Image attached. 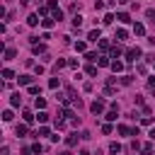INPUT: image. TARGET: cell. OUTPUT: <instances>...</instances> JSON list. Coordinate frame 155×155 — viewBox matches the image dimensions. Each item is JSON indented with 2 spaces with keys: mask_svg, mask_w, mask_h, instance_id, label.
Wrapping results in <instances>:
<instances>
[{
  "mask_svg": "<svg viewBox=\"0 0 155 155\" xmlns=\"http://www.w3.org/2000/svg\"><path fill=\"white\" fill-rule=\"evenodd\" d=\"M90 109H92V114H102L104 112V99H95Z\"/></svg>",
  "mask_w": 155,
  "mask_h": 155,
  "instance_id": "cell-1",
  "label": "cell"
},
{
  "mask_svg": "<svg viewBox=\"0 0 155 155\" xmlns=\"http://www.w3.org/2000/svg\"><path fill=\"white\" fill-rule=\"evenodd\" d=\"M141 56V49H138V46H136V49H129V51H126V58H129V61H136Z\"/></svg>",
  "mask_w": 155,
  "mask_h": 155,
  "instance_id": "cell-2",
  "label": "cell"
},
{
  "mask_svg": "<svg viewBox=\"0 0 155 155\" xmlns=\"http://www.w3.org/2000/svg\"><path fill=\"white\" fill-rule=\"evenodd\" d=\"M10 104H12V107H19V104H22V97H19V92H15V95L10 97Z\"/></svg>",
  "mask_w": 155,
  "mask_h": 155,
  "instance_id": "cell-3",
  "label": "cell"
},
{
  "mask_svg": "<svg viewBox=\"0 0 155 155\" xmlns=\"http://www.w3.org/2000/svg\"><path fill=\"white\" fill-rule=\"evenodd\" d=\"M116 19H119V22H124V24H129V22H131V17L126 15V12H119V15H116Z\"/></svg>",
  "mask_w": 155,
  "mask_h": 155,
  "instance_id": "cell-4",
  "label": "cell"
},
{
  "mask_svg": "<svg viewBox=\"0 0 155 155\" xmlns=\"http://www.w3.org/2000/svg\"><path fill=\"white\" fill-rule=\"evenodd\" d=\"M112 70H114V73H121V70H124V63H121V61H114V63H112Z\"/></svg>",
  "mask_w": 155,
  "mask_h": 155,
  "instance_id": "cell-5",
  "label": "cell"
},
{
  "mask_svg": "<svg viewBox=\"0 0 155 155\" xmlns=\"http://www.w3.org/2000/svg\"><path fill=\"white\" fill-rule=\"evenodd\" d=\"M87 39H90V41H97L99 39V29H92L90 34H87Z\"/></svg>",
  "mask_w": 155,
  "mask_h": 155,
  "instance_id": "cell-6",
  "label": "cell"
},
{
  "mask_svg": "<svg viewBox=\"0 0 155 155\" xmlns=\"http://www.w3.org/2000/svg\"><path fill=\"white\" fill-rule=\"evenodd\" d=\"M19 85H32V75H19Z\"/></svg>",
  "mask_w": 155,
  "mask_h": 155,
  "instance_id": "cell-7",
  "label": "cell"
},
{
  "mask_svg": "<svg viewBox=\"0 0 155 155\" xmlns=\"http://www.w3.org/2000/svg\"><path fill=\"white\" fill-rule=\"evenodd\" d=\"M27 22H29V27H37V24H39V15H29Z\"/></svg>",
  "mask_w": 155,
  "mask_h": 155,
  "instance_id": "cell-8",
  "label": "cell"
},
{
  "mask_svg": "<svg viewBox=\"0 0 155 155\" xmlns=\"http://www.w3.org/2000/svg\"><path fill=\"white\" fill-rule=\"evenodd\" d=\"M109 153H112V155L121 153V145H119V143H112V145H109Z\"/></svg>",
  "mask_w": 155,
  "mask_h": 155,
  "instance_id": "cell-9",
  "label": "cell"
},
{
  "mask_svg": "<svg viewBox=\"0 0 155 155\" xmlns=\"http://www.w3.org/2000/svg\"><path fill=\"white\" fill-rule=\"evenodd\" d=\"M133 32H136L138 37H143V34H145V27H143V24H136V27H133Z\"/></svg>",
  "mask_w": 155,
  "mask_h": 155,
  "instance_id": "cell-10",
  "label": "cell"
},
{
  "mask_svg": "<svg viewBox=\"0 0 155 155\" xmlns=\"http://www.w3.org/2000/svg\"><path fill=\"white\" fill-rule=\"evenodd\" d=\"M80 24H83V17L75 15V17H73V27H75V29H80Z\"/></svg>",
  "mask_w": 155,
  "mask_h": 155,
  "instance_id": "cell-11",
  "label": "cell"
},
{
  "mask_svg": "<svg viewBox=\"0 0 155 155\" xmlns=\"http://www.w3.org/2000/svg\"><path fill=\"white\" fill-rule=\"evenodd\" d=\"M119 133H121V136H129V133H133V131L129 129V126H119Z\"/></svg>",
  "mask_w": 155,
  "mask_h": 155,
  "instance_id": "cell-12",
  "label": "cell"
},
{
  "mask_svg": "<svg viewBox=\"0 0 155 155\" xmlns=\"http://www.w3.org/2000/svg\"><path fill=\"white\" fill-rule=\"evenodd\" d=\"M22 116H24V121H27V124H32V121H34V114H32V112H24Z\"/></svg>",
  "mask_w": 155,
  "mask_h": 155,
  "instance_id": "cell-13",
  "label": "cell"
},
{
  "mask_svg": "<svg viewBox=\"0 0 155 155\" xmlns=\"http://www.w3.org/2000/svg\"><path fill=\"white\" fill-rule=\"evenodd\" d=\"M126 37H129V32H126V29H119V32H116V39H121V41H124Z\"/></svg>",
  "mask_w": 155,
  "mask_h": 155,
  "instance_id": "cell-14",
  "label": "cell"
},
{
  "mask_svg": "<svg viewBox=\"0 0 155 155\" xmlns=\"http://www.w3.org/2000/svg\"><path fill=\"white\" fill-rule=\"evenodd\" d=\"M15 53H17L15 49H8V51H5V61H10V58H15Z\"/></svg>",
  "mask_w": 155,
  "mask_h": 155,
  "instance_id": "cell-15",
  "label": "cell"
},
{
  "mask_svg": "<svg viewBox=\"0 0 155 155\" xmlns=\"http://www.w3.org/2000/svg\"><path fill=\"white\" fill-rule=\"evenodd\" d=\"M46 107V99L44 97H37V109H44Z\"/></svg>",
  "mask_w": 155,
  "mask_h": 155,
  "instance_id": "cell-16",
  "label": "cell"
},
{
  "mask_svg": "<svg viewBox=\"0 0 155 155\" xmlns=\"http://www.w3.org/2000/svg\"><path fill=\"white\" fill-rule=\"evenodd\" d=\"M3 78H8V80H12V78H15V73H12L10 68H5V70H3Z\"/></svg>",
  "mask_w": 155,
  "mask_h": 155,
  "instance_id": "cell-17",
  "label": "cell"
},
{
  "mask_svg": "<svg viewBox=\"0 0 155 155\" xmlns=\"http://www.w3.org/2000/svg\"><path fill=\"white\" fill-rule=\"evenodd\" d=\"M143 155H153V145H150V143L143 145Z\"/></svg>",
  "mask_w": 155,
  "mask_h": 155,
  "instance_id": "cell-18",
  "label": "cell"
},
{
  "mask_svg": "<svg viewBox=\"0 0 155 155\" xmlns=\"http://www.w3.org/2000/svg\"><path fill=\"white\" fill-rule=\"evenodd\" d=\"M65 143H68V145H75V143H78V133H73V136L65 141Z\"/></svg>",
  "mask_w": 155,
  "mask_h": 155,
  "instance_id": "cell-19",
  "label": "cell"
},
{
  "mask_svg": "<svg viewBox=\"0 0 155 155\" xmlns=\"http://www.w3.org/2000/svg\"><path fill=\"white\" fill-rule=\"evenodd\" d=\"M37 119L44 124V121H49V114H46V112H39V116H37Z\"/></svg>",
  "mask_w": 155,
  "mask_h": 155,
  "instance_id": "cell-20",
  "label": "cell"
},
{
  "mask_svg": "<svg viewBox=\"0 0 155 155\" xmlns=\"http://www.w3.org/2000/svg\"><path fill=\"white\" fill-rule=\"evenodd\" d=\"M53 19H58V22H61V19H63V12H61V10H53Z\"/></svg>",
  "mask_w": 155,
  "mask_h": 155,
  "instance_id": "cell-21",
  "label": "cell"
},
{
  "mask_svg": "<svg viewBox=\"0 0 155 155\" xmlns=\"http://www.w3.org/2000/svg\"><path fill=\"white\" fill-rule=\"evenodd\" d=\"M41 24L46 27V29H51V27H53V19H41Z\"/></svg>",
  "mask_w": 155,
  "mask_h": 155,
  "instance_id": "cell-22",
  "label": "cell"
},
{
  "mask_svg": "<svg viewBox=\"0 0 155 155\" xmlns=\"http://www.w3.org/2000/svg\"><path fill=\"white\" fill-rule=\"evenodd\" d=\"M131 80H133L131 75H124V78H121V85H131Z\"/></svg>",
  "mask_w": 155,
  "mask_h": 155,
  "instance_id": "cell-23",
  "label": "cell"
},
{
  "mask_svg": "<svg viewBox=\"0 0 155 155\" xmlns=\"http://www.w3.org/2000/svg\"><path fill=\"white\" fill-rule=\"evenodd\" d=\"M102 22H104V24H112V22H114V15H104Z\"/></svg>",
  "mask_w": 155,
  "mask_h": 155,
  "instance_id": "cell-24",
  "label": "cell"
},
{
  "mask_svg": "<svg viewBox=\"0 0 155 155\" xmlns=\"http://www.w3.org/2000/svg\"><path fill=\"white\" fill-rule=\"evenodd\" d=\"M85 49H87L85 41H78V44H75V51H85Z\"/></svg>",
  "mask_w": 155,
  "mask_h": 155,
  "instance_id": "cell-25",
  "label": "cell"
},
{
  "mask_svg": "<svg viewBox=\"0 0 155 155\" xmlns=\"http://www.w3.org/2000/svg\"><path fill=\"white\" fill-rule=\"evenodd\" d=\"M145 17H148V19H153V22H155V10H145Z\"/></svg>",
  "mask_w": 155,
  "mask_h": 155,
  "instance_id": "cell-26",
  "label": "cell"
},
{
  "mask_svg": "<svg viewBox=\"0 0 155 155\" xmlns=\"http://www.w3.org/2000/svg\"><path fill=\"white\" fill-rule=\"evenodd\" d=\"M87 75H97V68H95V65H87Z\"/></svg>",
  "mask_w": 155,
  "mask_h": 155,
  "instance_id": "cell-27",
  "label": "cell"
},
{
  "mask_svg": "<svg viewBox=\"0 0 155 155\" xmlns=\"http://www.w3.org/2000/svg\"><path fill=\"white\" fill-rule=\"evenodd\" d=\"M37 136H49V129H46V126H41V129H39V133Z\"/></svg>",
  "mask_w": 155,
  "mask_h": 155,
  "instance_id": "cell-28",
  "label": "cell"
},
{
  "mask_svg": "<svg viewBox=\"0 0 155 155\" xmlns=\"http://www.w3.org/2000/svg\"><path fill=\"white\" fill-rule=\"evenodd\" d=\"M119 53H121V46H114V49H112V56H114V58H116V56H119Z\"/></svg>",
  "mask_w": 155,
  "mask_h": 155,
  "instance_id": "cell-29",
  "label": "cell"
},
{
  "mask_svg": "<svg viewBox=\"0 0 155 155\" xmlns=\"http://www.w3.org/2000/svg\"><path fill=\"white\" fill-rule=\"evenodd\" d=\"M97 63H99V65H112V63H109V58H104V56H102V58H99V61H97Z\"/></svg>",
  "mask_w": 155,
  "mask_h": 155,
  "instance_id": "cell-30",
  "label": "cell"
},
{
  "mask_svg": "<svg viewBox=\"0 0 155 155\" xmlns=\"http://www.w3.org/2000/svg\"><path fill=\"white\" fill-rule=\"evenodd\" d=\"M27 133V126H17V136H24Z\"/></svg>",
  "mask_w": 155,
  "mask_h": 155,
  "instance_id": "cell-31",
  "label": "cell"
},
{
  "mask_svg": "<svg viewBox=\"0 0 155 155\" xmlns=\"http://www.w3.org/2000/svg\"><path fill=\"white\" fill-rule=\"evenodd\" d=\"M32 153H41V143H34V145H32Z\"/></svg>",
  "mask_w": 155,
  "mask_h": 155,
  "instance_id": "cell-32",
  "label": "cell"
},
{
  "mask_svg": "<svg viewBox=\"0 0 155 155\" xmlns=\"http://www.w3.org/2000/svg\"><path fill=\"white\" fill-rule=\"evenodd\" d=\"M49 87H53V90H56V87H58V80H56V78H51V80H49Z\"/></svg>",
  "mask_w": 155,
  "mask_h": 155,
  "instance_id": "cell-33",
  "label": "cell"
},
{
  "mask_svg": "<svg viewBox=\"0 0 155 155\" xmlns=\"http://www.w3.org/2000/svg\"><path fill=\"white\" fill-rule=\"evenodd\" d=\"M34 53H46V46H34Z\"/></svg>",
  "mask_w": 155,
  "mask_h": 155,
  "instance_id": "cell-34",
  "label": "cell"
},
{
  "mask_svg": "<svg viewBox=\"0 0 155 155\" xmlns=\"http://www.w3.org/2000/svg\"><path fill=\"white\" fill-rule=\"evenodd\" d=\"M3 119H5V121H10V119H12V112H10V109H8V112H3Z\"/></svg>",
  "mask_w": 155,
  "mask_h": 155,
  "instance_id": "cell-35",
  "label": "cell"
},
{
  "mask_svg": "<svg viewBox=\"0 0 155 155\" xmlns=\"http://www.w3.org/2000/svg\"><path fill=\"white\" fill-rule=\"evenodd\" d=\"M148 85H150V87H155V75H153L150 80H148Z\"/></svg>",
  "mask_w": 155,
  "mask_h": 155,
  "instance_id": "cell-36",
  "label": "cell"
},
{
  "mask_svg": "<svg viewBox=\"0 0 155 155\" xmlns=\"http://www.w3.org/2000/svg\"><path fill=\"white\" fill-rule=\"evenodd\" d=\"M0 155H10V150H8V148H3V150H0Z\"/></svg>",
  "mask_w": 155,
  "mask_h": 155,
  "instance_id": "cell-37",
  "label": "cell"
},
{
  "mask_svg": "<svg viewBox=\"0 0 155 155\" xmlns=\"http://www.w3.org/2000/svg\"><path fill=\"white\" fill-rule=\"evenodd\" d=\"M150 138H153V141H155V129H153V131H150Z\"/></svg>",
  "mask_w": 155,
  "mask_h": 155,
  "instance_id": "cell-38",
  "label": "cell"
},
{
  "mask_svg": "<svg viewBox=\"0 0 155 155\" xmlns=\"http://www.w3.org/2000/svg\"><path fill=\"white\" fill-rule=\"evenodd\" d=\"M116 3H121V5H124V3H126V0H116Z\"/></svg>",
  "mask_w": 155,
  "mask_h": 155,
  "instance_id": "cell-39",
  "label": "cell"
},
{
  "mask_svg": "<svg viewBox=\"0 0 155 155\" xmlns=\"http://www.w3.org/2000/svg\"><path fill=\"white\" fill-rule=\"evenodd\" d=\"M153 65H155V63H153Z\"/></svg>",
  "mask_w": 155,
  "mask_h": 155,
  "instance_id": "cell-40",
  "label": "cell"
}]
</instances>
